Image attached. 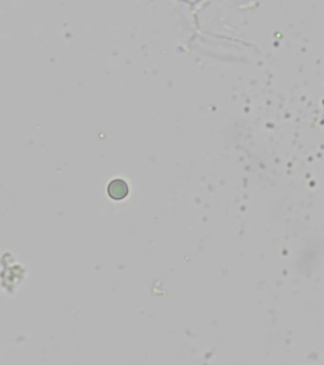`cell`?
Returning <instances> with one entry per match:
<instances>
[{
	"instance_id": "cell-1",
	"label": "cell",
	"mask_w": 324,
	"mask_h": 365,
	"mask_svg": "<svg viewBox=\"0 0 324 365\" xmlns=\"http://www.w3.org/2000/svg\"><path fill=\"white\" fill-rule=\"evenodd\" d=\"M108 192H109L112 198L122 199L128 194V187L123 180L117 179V180H113L110 183L109 188H108Z\"/></svg>"
}]
</instances>
